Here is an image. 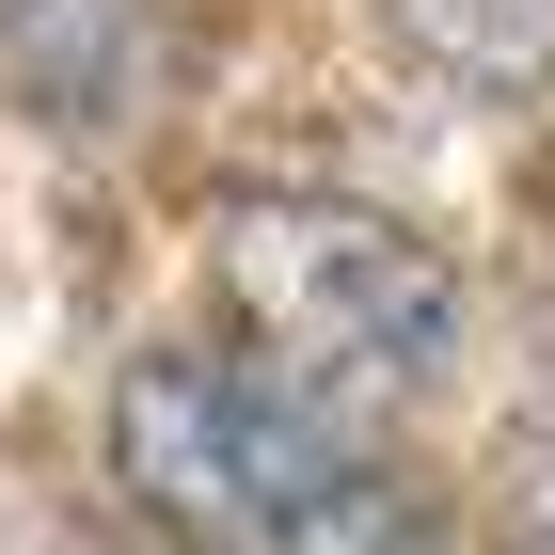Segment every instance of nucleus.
<instances>
[{"label": "nucleus", "mask_w": 555, "mask_h": 555, "mask_svg": "<svg viewBox=\"0 0 555 555\" xmlns=\"http://www.w3.org/2000/svg\"><path fill=\"white\" fill-rule=\"evenodd\" d=\"M112 476L175 555H444V508L397 461H365L334 413L207 349H159L112 382Z\"/></svg>", "instance_id": "f257e3e1"}, {"label": "nucleus", "mask_w": 555, "mask_h": 555, "mask_svg": "<svg viewBox=\"0 0 555 555\" xmlns=\"http://www.w3.org/2000/svg\"><path fill=\"white\" fill-rule=\"evenodd\" d=\"M382 33L413 48L444 95H492V112L555 95V0H382Z\"/></svg>", "instance_id": "7ed1b4c3"}, {"label": "nucleus", "mask_w": 555, "mask_h": 555, "mask_svg": "<svg viewBox=\"0 0 555 555\" xmlns=\"http://www.w3.org/2000/svg\"><path fill=\"white\" fill-rule=\"evenodd\" d=\"M207 270L238 301L255 382H286L301 413H334V428L365 397L444 382V349H461V270L428 255L413 222L349 207V191H238L207 222Z\"/></svg>", "instance_id": "f03ea898"}]
</instances>
